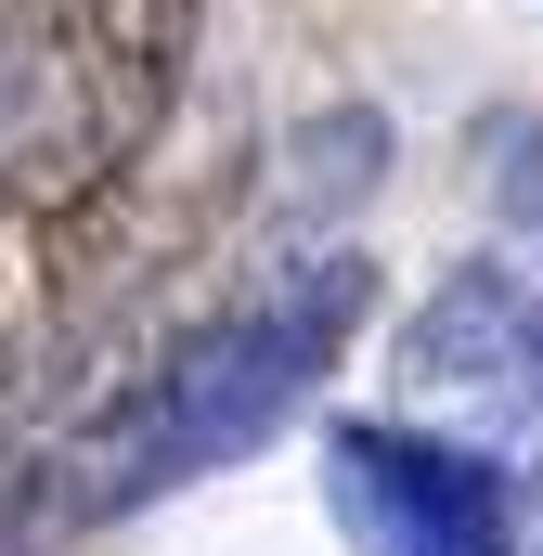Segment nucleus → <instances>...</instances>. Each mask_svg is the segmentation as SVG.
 <instances>
[{
    "label": "nucleus",
    "mask_w": 543,
    "mask_h": 556,
    "mask_svg": "<svg viewBox=\"0 0 543 556\" xmlns=\"http://www.w3.org/2000/svg\"><path fill=\"white\" fill-rule=\"evenodd\" d=\"M363 311H376V260L324 247L298 273L247 285L233 311H207L194 337H168L142 376H117L78 427L39 440V544H78V531L155 505V492L260 453L272 427L324 389V363L363 337Z\"/></svg>",
    "instance_id": "f257e3e1"
},
{
    "label": "nucleus",
    "mask_w": 543,
    "mask_h": 556,
    "mask_svg": "<svg viewBox=\"0 0 543 556\" xmlns=\"http://www.w3.org/2000/svg\"><path fill=\"white\" fill-rule=\"evenodd\" d=\"M337 531L350 556H518V479L466 440H427L402 415L337 427Z\"/></svg>",
    "instance_id": "f03ea898"
},
{
    "label": "nucleus",
    "mask_w": 543,
    "mask_h": 556,
    "mask_svg": "<svg viewBox=\"0 0 543 556\" xmlns=\"http://www.w3.org/2000/svg\"><path fill=\"white\" fill-rule=\"evenodd\" d=\"M207 0H52V78H65V142L130 168L155 155L181 78H194Z\"/></svg>",
    "instance_id": "7ed1b4c3"
},
{
    "label": "nucleus",
    "mask_w": 543,
    "mask_h": 556,
    "mask_svg": "<svg viewBox=\"0 0 543 556\" xmlns=\"http://www.w3.org/2000/svg\"><path fill=\"white\" fill-rule=\"evenodd\" d=\"M414 389H479V402H543V285L531 273H453L402 337Z\"/></svg>",
    "instance_id": "20e7f679"
},
{
    "label": "nucleus",
    "mask_w": 543,
    "mask_h": 556,
    "mask_svg": "<svg viewBox=\"0 0 543 556\" xmlns=\"http://www.w3.org/2000/svg\"><path fill=\"white\" fill-rule=\"evenodd\" d=\"M285 168H298V181H285L298 207H350V194H376V168H389V117H376V104H337V117L298 130Z\"/></svg>",
    "instance_id": "39448f33"
},
{
    "label": "nucleus",
    "mask_w": 543,
    "mask_h": 556,
    "mask_svg": "<svg viewBox=\"0 0 543 556\" xmlns=\"http://www.w3.org/2000/svg\"><path fill=\"white\" fill-rule=\"evenodd\" d=\"M479 168H492V207L543 247V117H479Z\"/></svg>",
    "instance_id": "423d86ee"
},
{
    "label": "nucleus",
    "mask_w": 543,
    "mask_h": 556,
    "mask_svg": "<svg viewBox=\"0 0 543 556\" xmlns=\"http://www.w3.org/2000/svg\"><path fill=\"white\" fill-rule=\"evenodd\" d=\"M0 556H52L39 544V440H0Z\"/></svg>",
    "instance_id": "0eeeda50"
},
{
    "label": "nucleus",
    "mask_w": 543,
    "mask_h": 556,
    "mask_svg": "<svg viewBox=\"0 0 543 556\" xmlns=\"http://www.w3.org/2000/svg\"><path fill=\"white\" fill-rule=\"evenodd\" d=\"M39 65H52V52H0V181H13L26 142H39Z\"/></svg>",
    "instance_id": "6e6552de"
},
{
    "label": "nucleus",
    "mask_w": 543,
    "mask_h": 556,
    "mask_svg": "<svg viewBox=\"0 0 543 556\" xmlns=\"http://www.w3.org/2000/svg\"><path fill=\"white\" fill-rule=\"evenodd\" d=\"M0 52H52V0H0Z\"/></svg>",
    "instance_id": "1a4fd4ad"
}]
</instances>
